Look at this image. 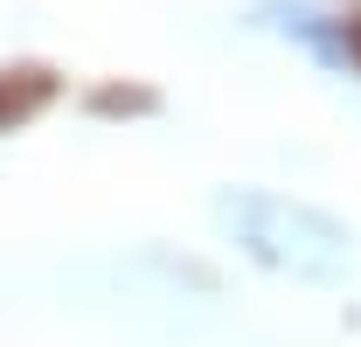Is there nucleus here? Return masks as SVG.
Instances as JSON below:
<instances>
[{
	"mask_svg": "<svg viewBox=\"0 0 361 347\" xmlns=\"http://www.w3.org/2000/svg\"><path fill=\"white\" fill-rule=\"evenodd\" d=\"M216 216H223V229L257 264L292 271V278H313V285L341 278L348 257H355L348 229H341L334 216H319V209H306V202H285V195H257V188H250V195H223Z\"/></svg>",
	"mask_w": 361,
	"mask_h": 347,
	"instance_id": "obj_1",
	"label": "nucleus"
}]
</instances>
